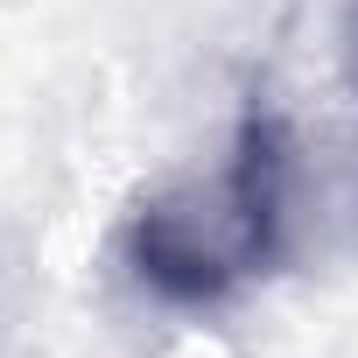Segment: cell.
Segmentation results:
<instances>
[{"instance_id":"1","label":"cell","mask_w":358,"mask_h":358,"mask_svg":"<svg viewBox=\"0 0 358 358\" xmlns=\"http://www.w3.org/2000/svg\"><path fill=\"white\" fill-rule=\"evenodd\" d=\"M295 127L274 106H246L232 162L211 183L155 190L127 225V267L169 309H218L246 281L302 253L295 225Z\"/></svg>"},{"instance_id":"2","label":"cell","mask_w":358,"mask_h":358,"mask_svg":"<svg viewBox=\"0 0 358 358\" xmlns=\"http://www.w3.org/2000/svg\"><path fill=\"white\" fill-rule=\"evenodd\" d=\"M344 71L358 85V0H344Z\"/></svg>"}]
</instances>
